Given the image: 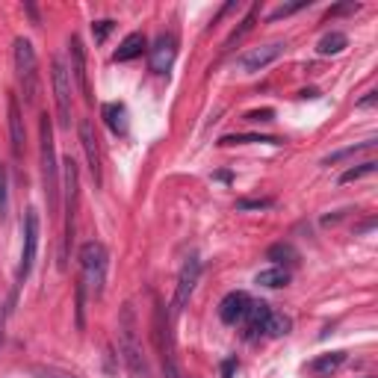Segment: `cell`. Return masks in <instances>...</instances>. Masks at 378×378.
I'll use <instances>...</instances> for the list:
<instances>
[{"mask_svg":"<svg viewBox=\"0 0 378 378\" xmlns=\"http://www.w3.org/2000/svg\"><path fill=\"white\" fill-rule=\"evenodd\" d=\"M39 154H41V187H45L48 213H57V207H60V166H57L53 128H50L48 116H41V121H39Z\"/></svg>","mask_w":378,"mask_h":378,"instance_id":"6da1fadb","label":"cell"},{"mask_svg":"<svg viewBox=\"0 0 378 378\" xmlns=\"http://www.w3.org/2000/svg\"><path fill=\"white\" fill-rule=\"evenodd\" d=\"M119 352L128 363V370L133 378H148V363L142 355V346H139V334H136V313H133V304H124L121 307V316H119Z\"/></svg>","mask_w":378,"mask_h":378,"instance_id":"7a4b0ae2","label":"cell"},{"mask_svg":"<svg viewBox=\"0 0 378 378\" xmlns=\"http://www.w3.org/2000/svg\"><path fill=\"white\" fill-rule=\"evenodd\" d=\"M80 284L86 287L95 299H101L107 284V248L92 240L80 248Z\"/></svg>","mask_w":378,"mask_h":378,"instance_id":"3957f363","label":"cell"},{"mask_svg":"<svg viewBox=\"0 0 378 378\" xmlns=\"http://www.w3.org/2000/svg\"><path fill=\"white\" fill-rule=\"evenodd\" d=\"M15 72H18V80H21V92H24V104L33 107L36 104V50L27 39H18L15 41Z\"/></svg>","mask_w":378,"mask_h":378,"instance_id":"277c9868","label":"cell"},{"mask_svg":"<svg viewBox=\"0 0 378 378\" xmlns=\"http://www.w3.org/2000/svg\"><path fill=\"white\" fill-rule=\"evenodd\" d=\"M62 180H65V245H62V255L72 248L74 240V213H77V192H80V172H77V163L72 157L62 160Z\"/></svg>","mask_w":378,"mask_h":378,"instance_id":"5b68a950","label":"cell"},{"mask_svg":"<svg viewBox=\"0 0 378 378\" xmlns=\"http://www.w3.org/2000/svg\"><path fill=\"white\" fill-rule=\"evenodd\" d=\"M53 72H50V80H53V97H57V116H60V124L62 128H72V83H68V72L60 60H53Z\"/></svg>","mask_w":378,"mask_h":378,"instance_id":"8992f818","label":"cell"},{"mask_svg":"<svg viewBox=\"0 0 378 378\" xmlns=\"http://www.w3.org/2000/svg\"><path fill=\"white\" fill-rule=\"evenodd\" d=\"M287 50V41H269V45H260V48H251L248 53H243L236 65H240L243 74H255V72H263L266 65H272L278 57H284Z\"/></svg>","mask_w":378,"mask_h":378,"instance_id":"52a82bcc","label":"cell"},{"mask_svg":"<svg viewBox=\"0 0 378 378\" xmlns=\"http://www.w3.org/2000/svg\"><path fill=\"white\" fill-rule=\"evenodd\" d=\"M36 251H39V213L27 210L24 216V248H21V266H18V281H24L30 275L33 263H36Z\"/></svg>","mask_w":378,"mask_h":378,"instance_id":"ba28073f","label":"cell"},{"mask_svg":"<svg viewBox=\"0 0 378 378\" xmlns=\"http://www.w3.org/2000/svg\"><path fill=\"white\" fill-rule=\"evenodd\" d=\"M175 57H177V39L172 33H160L154 39V45L148 48L151 72H157V74H169V68L175 65Z\"/></svg>","mask_w":378,"mask_h":378,"instance_id":"9c48e42d","label":"cell"},{"mask_svg":"<svg viewBox=\"0 0 378 378\" xmlns=\"http://www.w3.org/2000/svg\"><path fill=\"white\" fill-rule=\"evenodd\" d=\"M198 278H201V260L198 257H187L184 263V269H180V278H177V290H175V304H172V311L180 313L187 307L189 296L195 292V284H198Z\"/></svg>","mask_w":378,"mask_h":378,"instance_id":"30bf717a","label":"cell"},{"mask_svg":"<svg viewBox=\"0 0 378 378\" xmlns=\"http://www.w3.org/2000/svg\"><path fill=\"white\" fill-rule=\"evenodd\" d=\"M80 145H83V154H86V163H89V175L95 180V187H101V145H97V133L92 128L89 119L80 121Z\"/></svg>","mask_w":378,"mask_h":378,"instance_id":"8fae6325","label":"cell"},{"mask_svg":"<svg viewBox=\"0 0 378 378\" xmlns=\"http://www.w3.org/2000/svg\"><path fill=\"white\" fill-rule=\"evenodd\" d=\"M68 53H72V74L77 89L83 92V101L92 104V86H89V72H86V48H83L80 36H72L68 41Z\"/></svg>","mask_w":378,"mask_h":378,"instance_id":"7c38bea8","label":"cell"},{"mask_svg":"<svg viewBox=\"0 0 378 378\" xmlns=\"http://www.w3.org/2000/svg\"><path fill=\"white\" fill-rule=\"evenodd\" d=\"M9 136H12V154H15V160H21L27 151V130H24V116L15 95H9Z\"/></svg>","mask_w":378,"mask_h":378,"instance_id":"4fadbf2b","label":"cell"},{"mask_svg":"<svg viewBox=\"0 0 378 378\" xmlns=\"http://www.w3.org/2000/svg\"><path fill=\"white\" fill-rule=\"evenodd\" d=\"M248 304H251V299L245 296V292L234 290V292H228V296L222 299V304H219V319L225 322V325H236V322H243Z\"/></svg>","mask_w":378,"mask_h":378,"instance_id":"5bb4252c","label":"cell"},{"mask_svg":"<svg viewBox=\"0 0 378 378\" xmlns=\"http://www.w3.org/2000/svg\"><path fill=\"white\" fill-rule=\"evenodd\" d=\"M269 313H272V307L266 302H251L248 304V311L243 316V322H245V340L255 343L260 334H266V319H269Z\"/></svg>","mask_w":378,"mask_h":378,"instance_id":"9a60e30c","label":"cell"},{"mask_svg":"<svg viewBox=\"0 0 378 378\" xmlns=\"http://www.w3.org/2000/svg\"><path fill=\"white\" fill-rule=\"evenodd\" d=\"M343 360H346V352H328V355H319L316 360L307 363V372L316 375V378H328L334 375L340 367H343Z\"/></svg>","mask_w":378,"mask_h":378,"instance_id":"2e32d148","label":"cell"},{"mask_svg":"<svg viewBox=\"0 0 378 378\" xmlns=\"http://www.w3.org/2000/svg\"><path fill=\"white\" fill-rule=\"evenodd\" d=\"M104 121H107V128L113 130V133H119V136H124L128 133V128H130V121H128V107L124 104H104Z\"/></svg>","mask_w":378,"mask_h":378,"instance_id":"e0dca14e","label":"cell"},{"mask_svg":"<svg viewBox=\"0 0 378 378\" xmlns=\"http://www.w3.org/2000/svg\"><path fill=\"white\" fill-rule=\"evenodd\" d=\"M145 48H148L145 36H142V33H130V36H128V39H124L121 45H119V50L113 53V60H116V62H130V60H136V57H139V53H142Z\"/></svg>","mask_w":378,"mask_h":378,"instance_id":"ac0fdd59","label":"cell"},{"mask_svg":"<svg viewBox=\"0 0 378 378\" xmlns=\"http://www.w3.org/2000/svg\"><path fill=\"white\" fill-rule=\"evenodd\" d=\"M257 15H260V6L255 4V6H248V12H245V18L240 21V27H236V30L225 39V50H231L234 45H236V41H240V39H245L251 30H255V24H257Z\"/></svg>","mask_w":378,"mask_h":378,"instance_id":"d6986e66","label":"cell"},{"mask_svg":"<svg viewBox=\"0 0 378 378\" xmlns=\"http://www.w3.org/2000/svg\"><path fill=\"white\" fill-rule=\"evenodd\" d=\"M349 48V39H346V33H325L319 39V45H316V50H319V57H334V53H343Z\"/></svg>","mask_w":378,"mask_h":378,"instance_id":"ffe728a7","label":"cell"},{"mask_svg":"<svg viewBox=\"0 0 378 378\" xmlns=\"http://www.w3.org/2000/svg\"><path fill=\"white\" fill-rule=\"evenodd\" d=\"M257 284H260V287H272V290L287 287V284H290V269H284V266H275V269H263V272L257 275Z\"/></svg>","mask_w":378,"mask_h":378,"instance_id":"44dd1931","label":"cell"},{"mask_svg":"<svg viewBox=\"0 0 378 378\" xmlns=\"http://www.w3.org/2000/svg\"><path fill=\"white\" fill-rule=\"evenodd\" d=\"M266 257L275 260V263H290V266H296V263H299V251L292 248L290 243H275L269 251H266Z\"/></svg>","mask_w":378,"mask_h":378,"instance_id":"7402d4cb","label":"cell"},{"mask_svg":"<svg viewBox=\"0 0 378 378\" xmlns=\"http://www.w3.org/2000/svg\"><path fill=\"white\" fill-rule=\"evenodd\" d=\"M290 328H292V319L284 316V313H275L272 311L269 319H266V334H269V337H287Z\"/></svg>","mask_w":378,"mask_h":378,"instance_id":"603a6c76","label":"cell"},{"mask_svg":"<svg viewBox=\"0 0 378 378\" xmlns=\"http://www.w3.org/2000/svg\"><path fill=\"white\" fill-rule=\"evenodd\" d=\"M251 142H266V145H281V139L275 136H245V133H234V136H222L219 145H251Z\"/></svg>","mask_w":378,"mask_h":378,"instance_id":"cb8c5ba5","label":"cell"},{"mask_svg":"<svg viewBox=\"0 0 378 378\" xmlns=\"http://www.w3.org/2000/svg\"><path fill=\"white\" fill-rule=\"evenodd\" d=\"M370 148H375V142H363V145H352V148H343V151H337V154H331V157H325V160H322V166H331V163L349 160V157H355V154H360V151H370Z\"/></svg>","mask_w":378,"mask_h":378,"instance_id":"d4e9b609","label":"cell"},{"mask_svg":"<svg viewBox=\"0 0 378 378\" xmlns=\"http://www.w3.org/2000/svg\"><path fill=\"white\" fill-rule=\"evenodd\" d=\"M304 6H311V0H296V4H284V6H278L269 12V21H281V18H290V15H296L299 9Z\"/></svg>","mask_w":378,"mask_h":378,"instance_id":"484cf974","label":"cell"},{"mask_svg":"<svg viewBox=\"0 0 378 378\" xmlns=\"http://www.w3.org/2000/svg\"><path fill=\"white\" fill-rule=\"evenodd\" d=\"M378 169V163L375 160H370V163H363V166H358V169H349V172H343V177H340V184H352V180H360V177H367V175H372Z\"/></svg>","mask_w":378,"mask_h":378,"instance_id":"4316f807","label":"cell"},{"mask_svg":"<svg viewBox=\"0 0 378 378\" xmlns=\"http://www.w3.org/2000/svg\"><path fill=\"white\" fill-rule=\"evenodd\" d=\"M113 30H116V21H113V18H104V21H95V24H92V36H95L97 45H104L107 36L113 33Z\"/></svg>","mask_w":378,"mask_h":378,"instance_id":"83f0119b","label":"cell"},{"mask_svg":"<svg viewBox=\"0 0 378 378\" xmlns=\"http://www.w3.org/2000/svg\"><path fill=\"white\" fill-rule=\"evenodd\" d=\"M9 213V184H6V166H0V219Z\"/></svg>","mask_w":378,"mask_h":378,"instance_id":"f1b7e54d","label":"cell"},{"mask_svg":"<svg viewBox=\"0 0 378 378\" xmlns=\"http://www.w3.org/2000/svg\"><path fill=\"white\" fill-rule=\"evenodd\" d=\"M272 204H275L272 198H240V201H236V207H240V210H266Z\"/></svg>","mask_w":378,"mask_h":378,"instance_id":"f546056e","label":"cell"},{"mask_svg":"<svg viewBox=\"0 0 378 378\" xmlns=\"http://www.w3.org/2000/svg\"><path fill=\"white\" fill-rule=\"evenodd\" d=\"M272 119H275V109H272V107L251 109V113H245V121H255V124H257V121H263V124H266V121H272Z\"/></svg>","mask_w":378,"mask_h":378,"instance_id":"4dcf8cb0","label":"cell"},{"mask_svg":"<svg viewBox=\"0 0 378 378\" xmlns=\"http://www.w3.org/2000/svg\"><path fill=\"white\" fill-rule=\"evenodd\" d=\"M236 370H240V363H236V358L222 360V378H236Z\"/></svg>","mask_w":378,"mask_h":378,"instance_id":"1f68e13d","label":"cell"},{"mask_svg":"<svg viewBox=\"0 0 378 378\" xmlns=\"http://www.w3.org/2000/svg\"><path fill=\"white\" fill-rule=\"evenodd\" d=\"M358 9V4H343V6H334V9H328V18L331 15H343V12H355Z\"/></svg>","mask_w":378,"mask_h":378,"instance_id":"d6a6232c","label":"cell"},{"mask_svg":"<svg viewBox=\"0 0 378 378\" xmlns=\"http://www.w3.org/2000/svg\"><path fill=\"white\" fill-rule=\"evenodd\" d=\"M375 101H378V95H375V92H367V97H360L358 107H360V109H363V107H372Z\"/></svg>","mask_w":378,"mask_h":378,"instance_id":"836d02e7","label":"cell"},{"mask_svg":"<svg viewBox=\"0 0 378 378\" xmlns=\"http://www.w3.org/2000/svg\"><path fill=\"white\" fill-rule=\"evenodd\" d=\"M4 319H6V313H4V307H0V343H4Z\"/></svg>","mask_w":378,"mask_h":378,"instance_id":"e575fe53","label":"cell"}]
</instances>
